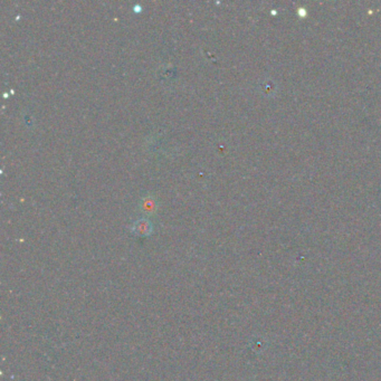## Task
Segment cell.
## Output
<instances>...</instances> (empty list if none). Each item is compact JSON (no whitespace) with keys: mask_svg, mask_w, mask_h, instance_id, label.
Instances as JSON below:
<instances>
[{"mask_svg":"<svg viewBox=\"0 0 381 381\" xmlns=\"http://www.w3.org/2000/svg\"><path fill=\"white\" fill-rule=\"evenodd\" d=\"M155 201L153 198H146L143 201H142V205H141V208L142 210L147 211V212H151L155 209Z\"/></svg>","mask_w":381,"mask_h":381,"instance_id":"2","label":"cell"},{"mask_svg":"<svg viewBox=\"0 0 381 381\" xmlns=\"http://www.w3.org/2000/svg\"><path fill=\"white\" fill-rule=\"evenodd\" d=\"M133 230L139 235H149L152 230V224L146 218H141L133 225Z\"/></svg>","mask_w":381,"mask_h":381,"instance_id":"1","label":"cell"}]
</instances>
